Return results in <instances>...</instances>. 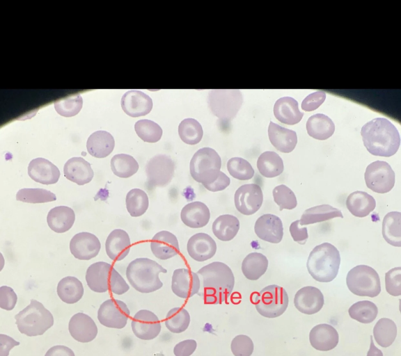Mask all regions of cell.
Wrapping results in <instances>:
<instances>
[{
  "label": "cell",
  "mask_w": 401,
  "mask_h": 356,
  "mask_svg": "<svg viewBox=\"0 0 401 356\" xmlns=\"http://www.w3.org/2000/svg\"><path fill=\"white\" fill-rule=\"evenodd\" d=\"M386 290L393 296L401 295V267L391 269L385 274Z\"/></svg>",
  "instance_id": "db71d44e"
},
{
  "label": "cell",
  "mask_w": 401,
  "mask_h": 356,
  "mask_svg": "<svg viewBox=\"0 0 401 356\" xmlns=\"http://www.w3.org/2000/svg\"><path fill=\"white\" fill-rule=\"evenodd\" d=\"M340 264L338 250L329 243H323L310 252L306 267L314 280L320 282H329L338 275Z\"/></svg>",
  "instance_id": "3957f363"
},
{
  "label": "cell",
  "mask_w": 401,
  "mask_h": 356,
  "mask_svg": "<svg viewBox=\"0 0 401 356\" xmlns=\"http://www.w3.org/2000/svg\"><path fill=\"white\" fill-rule=\"evenodd\" d=\"M382 236L390 245L401 246V213L391 211L384 218L382 222Z\"/></svg>",
  "instance_id": "ab89813d"
},
{
  "label": "cell",
  "mask_w": 401,
  "mask_h": 356,
  "mask_svg": "<svg viewBox=\"0 0 401 356\" xmlns=\"http://www.w3.org/2000/svg\"><path fill=\"white\" fill-rule=\"evenodd\" d=\"M268 259L260 252H251L245 257L242 263L243 275L249 280H257L267 271Z\"/></svg>",
  "instance_id": "8d00e7d4"
},
{
  "label": "cell",
  "mask_w": 401,
  "mask_h": 356,
  "mask_svg": "<svg viewBox=\"0 0 401 356\" xmlns=\"http://www.w3.org/2000/svg\"><path fill=\"white\" fill-rule=\"evenodd\" d=\"M129 314V309L124 302L111 298L100 306L97 318L106 327L121 329L126 325Z\"/></svg>",
  "instance_id": "4fadbf2b"
},
{
  "label": "cell",
  "mask_w": 401,
  "mask_h": 356,
  "mask_svg": "<svg viewBox=\"0 0 401 356\" xmlns=\"http://www.w3.org/2000/svg\"><path fill=\"white\" fill-rule=\"evenodd\" d=\"M373 336L378 345L383 348L390 346L397 336V326L391 319H379L373 328Z\"/></svg>",
  "instance_id": "60d3db41"
},
{
  "label": "cell",
  "mask_w": 401,
  "mask_h": 356,
  "mask_svg": "<svg viewBox=\"0 0 401 356\" xmlns=\"http://www.w3.org/2000/svg\"><path fill=\"white\" fill-rule=\"evenodd\" d=\"M230 184V179L222 171L218 178L210 184L203 186L207 190L211 192H218L226 189Z\"/></svg>",
  "instance_id": "91938a15"
},
{
  "label": "cell",
  "mask_w": 401,
  "mask_h": 356,
  "mask_svg": "<svg viewBox=\"0 0 401 356\" xmlns=\"http://www.w3.org/2000/svg\"><path fill=\"white\" fill-rule=\"evenodd\" d=\"M19 345V342L12 337L3 334H0V356H8L10 350L15 346Z\"/></svg>",
  "instance_id": "94428289"
},
{
  "label": "cell",
  "mask_w": 401,
  "mask_h": 356,
  "mask_svg": "<svg viewBox=\"0 0 401 356\" xmlns=\"http://www.w3.org/2000/svg\"><path fill=\"white\" fill-rule=\"evenodd\" d=\"M239 220L233 215L223 214L217 217L212 224L214 235L221 241H229L235 238L239 229Z\"/></svg>",
  "instance_id": "e575fe53"
},
{
  "label": "cell",
  "mask_w": 401,
  "mask_h": 356,
  "mask_svg": "<svg viewBox=\"0 0 401 356\" xmlns=\"http://www.w3.org/2000/svg\"><path fill=\"white\" fill-rule=\"evenodd\" d=\"M361 135L367 150L375 156H391L400 145L397 128L384 118H376L365 123L361 128Z\"/></svg>",
  "instance_id": "6da1fadb"
},
{
  "label": "cell",
  "mask_w": 401,
  "mask_h": 356,
  "mask_svg": "<svg viewBox=\"0 0 401 356\" xmlns=\"http://www.w3.org/2000/svg\"><path fill=\"white\" fill-rule=\"evenodd\" d=\"M28 175L36 182L49 185L56 184L58 181L60 171L49 160L36 158L30 161Z\"/></svg>",
  "instance_id": "cb8c5ba5"
},
{
  "label": "cell",
  "mask_w": 401,
  "mask_h": 356,
  "mask_svg": "<svg viewBox=\"0 0 401 356\" xmlns=\"http://www.w3.org/2000/svg\"><path fill=\"white\" fill-rule=\"evenodd\" d=\"M294 304L300 312L314 314L322 308L324 296L319 289L311 286H304L296 293Z\"/></svg>",
  "instance_id": "ffe728a7"
},
{
  "label": "cell",
  "mask_w": 401,
  "mask_h": 356,
  "mask_svg": "<svg viewBox=\"0 0 401 356\" xmlns=\"http://www.w3.org/2000/svg\"><path fill=\"white\" fill-rule=\"evenodd\" d=\"M123 111L134 118L148 114L152 108V100L142 91L132 90L126 92L121 98Z\"/></svg>",
  "instance_id": "d6986e66"
},
{
  "label": "cell",
  "mask_w": 401,
  "mask_h": 356,
  "mask_svg": "<svg viewBox=\"0 0 401 356\" xmlns=\"http://www.w3.org/2000/svg\"><path fill=\"white\" fill-rule=\"evenodd\" d=\"M145 171L147 183L151 187H164L168 185L175 175V163L166 154H157L146 163Z\"/></svg>",
  "instance_id": "7c38bea8"
},
{
  "label": "cell",
  "mask_w": 401,
  "mask_h": 356,
  "mask_svg": "<svg viewBox=\"0 0 401 356\" xmlns=\"http://www.w3.org/2000/svg\"><path fill=\"white\" fill-rule=\"evenodd\" d=\"M243 103L240 90L216 89L208 93L207 104L212 113L224 122L230 121L237 115Z\"/></svg>",
  "instance_id": "9c48e42d"
},
{
  "label": "cell",
  "mask_w": 401,
  "mask_h": 356,
  "mask_svg": "<svg viewBox=\"0 0 401 356\" xmlns=\"http://www.w3.org/2000/svg\"><path fill=\"white\" fill-rule=\"evenodd\" d=\"M130 238L123 229H116L109 234L105 242V250L108 257L113 261L123 260L129 252Z\"/></svg>",
  "instance_id": "4316f807"
},
{
  "label": "cell",
  "mask_w": 401,
  "mask_h": 356,
  "mask_svg": "<svg viewBox=\"0 0 401 356\" xmlns=\"http://www.w3.org/2000/svg\"><path fill=\"white\" fill-rule=\"evenodd\" d=\"M306 127L310 136L320 140L329 138L335 131L332 120L322 113L311 115L306 122Z\"/></svg>",
  "instance_id": "836d02e7"
},
{
  "label": "cell",
  "mask_w": 401,
  "mask_h": 356,
  "mask_svg": "<svg viewBox=\"0 0 401 356\" xmlns=\"http://www.w3.org/2000/svg\"><path fill=\"white\" fill-rule=\"evenodd\" d=\"M217 248L215 241L205 233L194 234L187 244L189 255L197 261H205L213 257Z\"/></svg>",
  "instance_id": "44dd1931"
},
{
  "label": "cell",
  "mask_w": 401,
  "mask_h": 356,
  "mask_svg": "<svg viewBox=\"0 0 401 356\" xmlns=\"http://www.w3.org/2000/svg\"><path fill=\"white\" fill-rule=\"evenodd\" d=\"M254 231L258 238L271 243H280L283 236L281 218L271 213L264 214L256 220Z\"/></svg>",
  "instance_id": "ac0fdd59"
},
{
  "label": "cell",
  "mask_w": 401,
  "mask_h": 356,
  "mask_svg": "<svg viewBox=\"0 0 401 356\" xmlns=\"http://www.w3.org/2000/svg\"><path fill=\"white\" fill-rule=\"evenodd\" d=\"M15 318L19 331L29 337L42 335L54 324L52 313L33 299Z\"/></svg>",
  "instance_id": "8992f818"
},
{
  "label": "cell",
  "mask_w": 401,
  "mask_h": 356,
  "mask_svg": "<svg viewBox=\"0 0 401 356\" xmlns=\"http://www.w3.org/2000/svg\"><path fill=\"white\" fill-rule=\"evenodd\" d=\"M227 170L233 178L241 181L251 179L255 172L250 163L241 157L230 159L227 162Z\"/></svg>",
  "instance_id": "f907efd6"
},
{
  "label": "cell",
  "mask_w": 401,
  "mask_h": 356,
  "mask_svg": "<svg viewBox=\"0 0 401 356\" xmlns=\"http://www.w3.org/2000/svg\"><path fill=\"white\" fill-rule=\"evenodd\" d=\"M367 356H383L382 352L374 344L372 336H370V345Z\"/></svg>",
  "instance_id": "be15d7a7"
},
{
  "label": "cell",
  "mask_w": 401,
  "mask_h": 356,
  "mask_svg": "<svg viewBox=\"0 0 401 356\" xmlns=\"http://www.w3.org/2000/svg\"><path fill=\"white\" fill-rule=\"evenodd\" d=\"M263 202V193L256 184H246L235 191L234 202L236 209L242 214L250 216L257 212Z\"/></svg>",
  "instance_id": "5bb4252c"
},
{
  "label": "cell",
  "mask_w": 401,
  "mask_h": 356,
  "mask_svg": "<svg viewBox=\"0 0 401 356\" xmlns=\"http://www.w3.org/2000/svg\"><path fill=\"white\" fill-rule=\"evenodd\" d=\"M17 201L37 204L55 201L56 196L44 188H22L16 194Z\"/></svg>",
  "instance_id": "681fc988"
},
{
  "label": "cell",
  "mask_w": 401,
  "mask_h": 356,
  "mask_svg": "<svg viewBox=\"0 0 401 356\" xmlns=\"http://www.w3.org/2000/svg\"><path fill=\"white\" fill-rule=\"evenodd\" d=\"M268 136L273 146L283 153L291 152L297 143V136L294 131L283 127L272 121L268 127Z\"/></svg>",
  "instance_id": "f1b7e54d"
},
{
  "label": "cell",
  "mask_w": 401,
  "mask_h": 356,
  "mask_svg": "<svg viewBox=\"0 0 401 356\" xmlns=\"http://www.w3.org/2000/svg\"><path fill=\"white\" fill-rule=\"evenodd\" d=\"M132 330L134 335L142 340H152L160 333L162 326L158 317L152 312L141 309L134 316Z\"/></svg>",
  "instance_id": "2e32d148"
},
{
  "label": "cell",
  "mask_w": 401,
  "mask_h": 356,
  "mask_svg": "<svg viewBox=\"0 0 401 356\" xmlns=\"http://www.w3.org/2000/svg\"><path fill=\"white\" fill-rule=\"evenodd\" d=\"M83 99L80 94H74L57 99L54 106L56 111L63 117H72L81 111Z\"/></svg>",
  "instance_id": "7dc6e473"
},
{
  "label": "cell",
  "mask_w": 401,
  "mask_h": 356,
  "mask_svg": "<svg viewBox=\"0 0 401 356\" xmlns=\"http://www.w3.org/2000/svg\"><path fill=\"white\" fill-rule=\"evenodd\" d=\"M203 278L201 295L205 303L217 305L226 302L235 285L230 268L221 261H213L196 273Z\"/></svg>",
  "instance_id": "7a4b0ae2"
},
{
  "label": "cell",
  "mask_w": 401,
  "mask_h": 356,
  "mask_svg": "<svg viewBox=\"0 0 401 356\" xmlns=\"http://www.w3.org/2000/svg\"><path fill=\"white\" fill-rule=\"evenodd\" d=\"M86 281L88 287L97 293H104L110 290L113 293L122 295L129 286L110 264L97 261L91 264L86 273Z\"/></svg>",
  "instance_id": "5b68a950"
},
{
  "label": "cell",
  "mask_w": 401,
  "mask_h": 356,
  "mask_svg": "<svg viewBox=\"0 0 401 356\" xmlns=\"http://www.w3.org/2000/svg\"><path fill=\"white\" fill-rule=\"evenodd\" d=\"M136 160L127 154H118L111 159V168L115 175L121 178H128L139 170Z\"/></svg>",
  "instance_id": "b9f144b4"
},
{
  "label": "cell",
  "mask_w": 401,
  "mask_h": 356,
  "mask_svg": "<svg viewBox=\"0 0 401 356\" xmlns=\"http://www.w3.org/2000/svg\"><path fill=\"white\" fill-rule=\"evenodd\" d=\"M200 281L196 273L188 268L175 269L172 275L171 290L178 297L187 299L198 293Z\"/></svg>",
  "instance_id": "9a60e30c"
},
{
  "label": "cell",
  "mask_w": 401,
  "mask_h": 356,
  "mask_svg": "<svg viewBox=\"0 0 401 356\" xmlns=\"http://www.w3.org/2000/svg\"><path fill=\"white\" fill-rule=\"evenodd\" d=\"M257 168L262 176L273 178L283 172L284 165L281 157L277 153L273 151H266L259 156Z\"/></svg>",
  "instance_id": "74e56055"
},
{
  "label": "cell",
  "mask_w": 401,
  "mask_h": 356,
  "mask_svg": "<svg viewBox=\"0 0 401 356\" xmlns=\"http://www.w3.org/2000/svg\"><path fill=\"white\" fill-rule=\"evenodd\" d=\"M125 203L130 216L139 217L146 212L149 206V199L144 191L133 188L127 193Z\"/></svg>",
  "instance_id": "7bdbcfd3"
},
{
  "label": "cell",
  "mask_w": 401,
  "mask_h": 356,
  "mask_svg": "<svg viewBox=\"0 0 401 356\" xmlns=\"http://www.w3.org/2000/svg\"><path fill=\"white\" fill-rule=\"evenodd\" d=\"M234 356H251L253 352V343L252 339L244 334L235 337L230 345Z\"/></svg>",
  "instance_id": "f5cc1de1"
},
{
  "label": "cell",
  "mask_w": 401,
  "mask_h": 356,
  "mask_svg": "<svg viewBox=\"0 0 401 356\" xmlns=\"http://www.w3.org/2000/svg\"><path fill=\"white\" fill-rule=\"evenodd\" d=\"M166 328L171 332L179 334L184 332L190 323V315L182 307H174L169 310L165 321Z\"/></svg>",
  "instance_id": "ee69618b"
},
{
  "label": "cell",
  "mask_w": 401,
  "mask_h": 356,
  "mask_svg": "<svg viewBox=\"0 0 401 356\" xmlns=\"http://www.w3.org/2000/svg\"><path fill=\"white\" fill-rule=\"evenodd\" d=\"M138 136L147 143H156L162 136V129L156 122L150 120H139L134 124Z\"/></svg>",
  "instance_id": "c3c4849f"
},
{
  "label": "cell",
  "mask_w": 401,
  "mask_h": 356,
  "mask_svg": "<svg viewBox=\"0 0 401 356\" xmlns=\"http://www.w3.org/2000/svg\"><path fill=\"white\" fill-rule=\"evenodd\" d=\"M346 284L349 290L359 296L374 298L381 292L378 273L367 265H358L352 268L347 275Z\"/></svg>",
  "instance_id": "ba28073f"
},
{
  "label": "cell",
  "mask_w": 401,
  "mask_h": 356,
  "mask_svg": "<svg viewBox=\"0 0 401 356\" xmlns=\"http://www.w3.org/2000/svg\"><path fill=\"white\" fill-rule=\"evenodd\" d=\"M346 207L354 216L363 218L369 215L376 207L375 198L364 191L350 193L346 200Z\"/></svg>",
  "instance_id": "d6a6232c"
},
{
  "label": "cell",
  "mask_w": 401,
  "mask_h": 356,
  "mask_svg": "<svg viewBox=\"0 0 401 356\" xmlns=\"http://www.w3.org/2000/svg\"><path fill=\"white\" fill-rule=\"evenodd\" d=\"M63 173L68 180L79 186L89 183L94 176L91 164L82 157H72L67 161Z\"/></svg>",
  "instance_id": "83f0119b"
},
{
  "label": "cell",
  "mask_w": 401,
  "mask_h": 356,
  "mask_svg": "<svg viewBox=\"0 0 401 356\" xmlns=\"http://www.w3.org/2000/svg\"><path fill=\"white\" fill-rule=\"evenodd\" d=\"M309 341L312 347L320 351H329L338 343L337 330L327 323L315 325L310 332Z\"/></svg>",
  "instance_id": "d4e9b609"
},
{
  "label": "cell",
  "mask_w": 401,
  "mask_h": 356,
  "mask_svg": "<svg viewBox=\"0 0 401 356\" xmlns=\"http://www.w3.org/2000/svg\"><path fill=\"white\" fill-rule=\"evenodd\" d=\"M289 231L295 242L301 245L306 243L308 237L307 228L301 227L299 220H295L290 224Z\"/></svg>",
  "instance_id": "6f0895ef"
},
{
  "label": "cell",
  "mask_w": 401,
  "mask_h": 356,
  "mask_svg": "<svg viewBox=\"0 0 401 356\" xmlns=\"http://www.w3.org/2000/svg\"><path fill=\"white\" fill-rule=\"evenodd\" d=\"M17 301V296L11 287L2 286L0 287V307L12 310Z\"/></svg>",
  "instance_id": "11a10c76"
},
{
  "label": "cell",
  "mask_w": 401,
  "mask_h": 356,
  "mask_svg": "<svg viewBox=\"0 0 401 356\" xmlns=\"http://www.w3.org/2000/svg\"><path fill=\"white\" fill-rule=\"evenodd\" d=\"M178 134L181 140L188 145L198 143L203 135L200 124L194 118H186L178 126Z\"/></svg>",
  "instance_id": "f6af8a7d"
},
{
  "label": "cell",
  "mask_w": 401,
  "mask_h": 356,
  "mask_svg": "<svg viewBox=\"0 0 401 356\" xmlns=\"http://www.w3.org/2000/svg\"><path fill=\"white\" fill-rule=\"evenodd\" d=\"M182 222L191 228H201L209 222L210 212L207 206L200 201L187 204L181 210Z\"/></svg>",
  "instance_id": "484cf974"
},
{
  "label": "cell",
  "mask_w": 401,
  "mask_h": 356,
  "mask_svg": "<svg viewBox=\"0 0 401 356\" xmlns=\"http://www.w3.org/2000/svg\"><path fill=\"white\" fill-rule=\"evenodd\" d=\"M336 217L343 218L341 211L329 204H322L306 209L302 214L301 225L324 222Z\"/></svg>",
  "instance_id": "f35d334b"
},
{
  "label": "cell",
  "mask_w": 401,
  "mask_h": 356,
  "mask_svg": "<svg viewBox=\"0 0 401 356\" xmlns=\"http://www.w3.org/2000/svg\"><path fill=\"white\" fill-rule=\"evenodd\" d=\"M326 93L324 91H316L306 97L301 103V109L312 111L317 109L325 100Z\"/></svg>",
  "instance_id": "9f6ffc18"
},
{
  "label": "cell",
  "mask_w": 401,
  "mask_h": 356,
  "mask_svg": "<svg viewBox=\"0 0 401 356\" xmlns=\"http://www.w3.org/2000/svg\"><path fill=\"white\" fill-rule=\"evenodd\" d=\"M114 146L115 140L113 136L103 130L93 132L86 142L88 153L96 158L107 157L112 152Z\"/></svg>",
  "instance_id": "4dcf8cb0"
},
{
  "label": "cell",
  "mask_w": 401,
  "mask_h": 356,
  "mask_svg": "<svg viewBox=\"0 0 401 356\" xmlns=\"http://www.w3.org/2000/svg\"><path fill=\"white\" fill-rule=\"evenodd\" d=\"M348 312L352 318L362 323H370L376 318L378 309L372 302L362 300L353 304Z\"/></svg>",
  "instance_id": "bcb514c9"
},
{
  "label": "cell",
  "mask_w": 401,
  "mask_h": 356,
  "mask_svg": "<svg viewBox=\"0 0 401 356\" xmlns=\"http://www.w3.org/2000/svg\"><path fill=\"white\" fill-rule=\"evenodd\" d=\"M286 291L276 284L263 288L253 298L258 312L266 318H276L282 315L288 305Z\"/></svg>",
  "instance_id": "30bf717a"
},
{
  "label": "cell",
  "mask_w": 401,
  "mask_h": 356,
  "mask_svg": "<svg viewBox=\"0 0 401 356\" xmlns=\"http://www.w3.org/2000/svg\"><path fill=\"white\" fill-rule=\"evenodd\" d=\"M84 286L77 277L67 276L61 279L57 286V294L60 299L68 304L78 302L84 295Z\"/></svg>",
  "instance_id": "d590c367"
},
{
  "label": "cell",
  "mask_w": 401,
  "mask_h": 356,
  "mask_svg": "<svg viewBox=\"0 0 401 356\" xmlns=\"http://www.w3.org/2000/svg\"><path fill=\"white\" fill-rule=\"evenodd\" d=\"M75 220L72 209L67 206H58L52 209L47 214V222L52 230L56 233L68 231Z\"/></svg>",
  "instance_id": "1f68e13d"
},
{
  "label": "cell",
  "mask_w": 401,
  "mask_h": 356,
  "mask_svg": "<svg viewBox=\"0 0 401 356\" xmlns=\"http://www.w3.org/2000/svg\"><path fill=\"white\" fill-rule=\"evenodd\" d=\"M166 272V269L154 260L137 258L128 264L126 277L134 289L141 293H148L162 287L163 283L159 280V274Z\"/></svg>",
  "instance_id": "277c9868"
},
{
  "label": "cell",
  "mask_w": 401,
  "mask_h": 356,
  "mask_svg": "<svg viewBox=\"0 0 401 356\" xmlns=\"http://www.w3.org/2000/svg\"><path fill=\"white\" fill-rule=\"evenodd\" d=\"M368 188L378 193L389 192L394 186L395 175L386 161H376L369 164L364 175Z\"/></svg>",
  "instance_id": "8fae6325"
},
{
  "label": "cell",
  "mask_w": 401,
  "mask_h": 356,
  "mask_svg": "<svg viewBox=\"0 0 401 356\" xmlns=\"http://www.w3.org/2000/svg\"><path fill=\"white\" fill-rule=\"evenodd\" d=\"M101 248L98 238L89 232L75 234L70 242L72 254L79 260H89L95 257Z\"/></svg>",
  "instance_id": "e0dca14e"
},
{
  "label": "cell",
  "mask_w": 401,
  "mask_h": 356,
  "mask_svg": "<svg viewBox=\"0 0 401 356\" xmlns=\"http://www.w3.org/2000/svg\"><path fill=\"white\" fill-rule=\"evenodd\" d=\"M150 249L155 257L166 260L177 255L180 246L177 237L166 230L155 234L150 241Z\"/></svg>",
  "instance_id": "7402d4cb"
},
{
  "label": "cell",
  "mask_w": 401,
  "mask_h": 356,
  "mask_svg": "<svg viewBox=\"0 0 401 356\" xmlns=\"http://www.w3.org/2000/svg\"><path fill=\"white\" fill-rule=\"evenodd\" d=\"M45 356H75L74 352L67 346L56 345L50 348Z\"/></svg>",
  "instance_id": "6125c7cd"
},
{
  "label": "cell",
  "mask_w": 401,
  "mask_h": 356,
  "mask_svg": "<svg viewBox=\"0 0 401 356\" xmlns=\"http://www.w3.org/2000/svg\"><path fill=\"white\" fill-rule=\"evenodd\" d=\"M197 343L194 339H186L178 343L174 348L175 356H191L196 350Z\"/></svg>",
  "instance_id": "680465c9"
},
{
  "label": "cell",
  "mask_w": 401,
  "mask_h": 356,
  "mask_svg": "<svg viewBox=\"0 0 401 356\" xmlns=\"http://www.w3.org/2000/svg\"><path fill=\"white\" fill-rule=\"evenodd\" d=\"M275 203L279 207V210L293 209L297 205V201L294 192L284 184L276 186L272 191Z\"/></svg>",
  "instance_id": "816d5d0a"
},
{
  "label": "cell",
  "mask_w": 401,
  "mask_h": 356,
  "mask_svg": "<svg viewBox=\"0 0 401 356\" xmlns=\"http://www.w3.org/2000/svg\"><path fill=\"white\" fill-rule=\"evenodd\" d=\"M68 329L71 336L81 343L93 341L97 334V327L94 321L88 315L81 312L71 317Z\"/></svg>",
  "instance_id": "603a6c76"
},
{
  "label": "cell",
  "mask_w": 401,
  "mask_h": 356,
  "mask_svg": "<svg viewBox=\"0 0 401 356\" xmlns=\"http://www.w3.org/2000/svg\"><path fill=\"white\" fill-rule=\"evenodd\" d=\"M221 159L211 147H203L193 155L190 163V175L194 180L203 186L214 181L221 172Z\"/></svg>",
  "instance_id": "52a82bcc"
},
{
  "label": "cell",
  "mask_w": 401,
  "mask_h": 356,
  "mask_svg": "<svg viewBox=\"0 0 401 356\" xmlns=\"http://www.w3.org/2000/svg\"><path fill=\"white\" fill-rule=\"evenodd\" d=\"M274 115L281 122L293 125L301 121L304 113L299 111L297 100L290 97H283L275 102Z\"/></svg>",
  "instance_id": "f546056e"
}]
</instances>
